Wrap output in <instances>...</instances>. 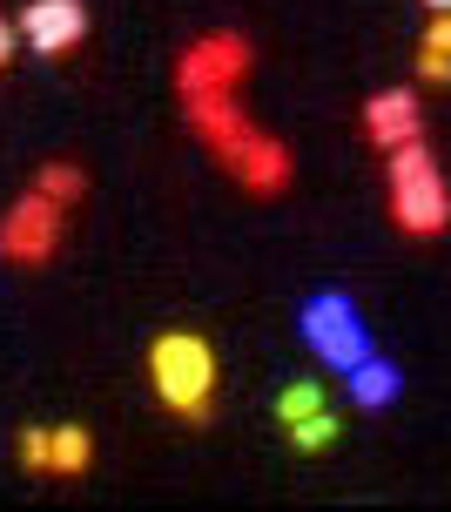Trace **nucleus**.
<instances>
[{"label":"nucleus","instance_id":"1","mask_svg":"<svg viewBox=\"0 0 451 512\" xmlns=\"http://www.w3.org/2000/svg\"><path fill=\"white\" fill-rule=\"evenodd\" d=\"M384 203H391V223L404 236H445L451 230V182L438 169V155L418 142L384 155Z\"/></svg>","mask_w":451,"mask_h":512},{"label":"nucleus","instance_id":"2","mask_svg":"<svg viewBox=\"0 0 451 512\" xmlns=\"http://www.w3.org/2000/svg\"><path fill=\"white\" fill-rule=\"evenodd\" d=\"M149 384L162 398V411L209 418V405H216V351L196 331H162L149 344Z\"/></svg>","mask_w":451,"mask_h":512},{"label":"nucleus","instance_id":"3","mask_svg":"<svg viewBox=\"0 0 451 512\" xmlns=\"http://www.w3.org/2000/svg\"><path fill=\"white\" fill-rule=\"evenodd\" d=\"M303 344H310V358L324 364V371H357V364L371 358V331H364V317H357V304L344 297V290H324V297H310L303 304Z\"/></svg>","mask_w":451,"mask_h":512},{"label":"nucleus","instance_id":"4","mask_svg":"<svg viewBox=\"0 0 451 512\" xmlns=\"http://www.w3.org/2000/svg\"><path fill=\"white\" fill-rule=\"evenodd\" d=\"M250 75V41L243 34H202L176 54V95H236V81Z\"/></svg>","mask_w":451,"mask_h":512},{"label":"nucleus","instance_id":"5","mask_svg":"<svg viewBox=\"0 0 451 512\" xmlns=\"http://www.w3.org/2000/svg\"><path fill=\"white\" fill-rule=\"evenodd\" d=\"M61 223H68V209L48 203L41 189H27L21 203L0 216V256H7V263H27V270L48 263L54 243H61Z\"/></svg>","mask_w":451,"mask_h":512},{"label":"nucleus","instance_id":"6","mask_svg":"<svg viewBox=\"0 0 451 512\" xmlns=\"http://www.w3.org/2000/svg\"><path fill=\"white\" fill-rule=\"evenodd\" d=\"M276 425H283V438L297 445V452H330L337 445V411H330V391L317 378H297L276 391Z\"/></svg>","mask_w":451,"mask_h":512},{"label":"nucleus","instance_id":"7","mask_svg":"<svg viewBox=\"0 0 451 512\" xmlns=\"http://www.w3.org/2000/svg\"><path fill=\"white\" fill-rule=\"evenodd\" d=\"M216 162H223V169L243 182L250 196H276V189H290V149H283L276 135L243 128L236 142H223V149H216Z\"/></svg>","mask_w":451,"mask_h":512},{"label":"nucleus","instance_id":"8","mask_svg":"<svg viewBox=\"0 0 451 512\" xmlns=\"http://www.w3.org/2000/svg\"><path fill=\"white\" fill-rule=\"evenodd\" d=\"M14 27H21V41L34 54L61 61V54H75L81 41H88V7H81V0H27Z\"/></svg>","mask_w":451,"mask_h":512},{"label":"nucleus","instance_id":"9","mask_svg":"<svg viewBox=\"0 0 451 512\" xmlns=\"http://www.w3.org/2000/svg\"><path fill=\"white\" fill-rule=\"evenodd\" d=\"M364 135H371L377 155L418 142V135H425V108H418V95H411V88H377L371 102H364Z\"/></svg>","mask_w":451,"mask_h":512},{"label":"nucleus","instance_id":"10","mask_svg":"<svg viewBox=\"0 0 451 512\" xmlns=\"http://www.w3.org/2000/svg\"><path fill=\"white\" fill-rule=\"evenodd\" d=\"M189 128H196L202 142H209V155L223 149V142H236L243 135V108H236V95H189Z\"/></svg>","mask_w":451,"mask_h":512},{"label":"nucleus","instance_id":"11","mask_svg":"<svg viewBox=\"0 0 451 512\" xmlns=\"http://www.w3.org/2000/svg\"><path fill=\"white\" fill-rule=\"evenodd\" d=\"M344 378H351V398H357L364 411H384V405H391V398L404 391L398 364H384V358H364L357 371H344Z\"/></svg>","mask_w":451,"mask_h":512},{"label":"nucleus","instance_id":"12","mask_svg":"<svg viewBox=\"0 0 451 512\" xmlns=\"http://www.w3.org/2000/svg\"><path fill=\"white\" fill-rule=\"evenodd\" d=\"M88 459H95V438H88V425H54L48 432V472H88Z\"/></svg>","mask_w":451,"mask_h":512},{"label":"nucleus","instance_id":"13","mask_svg":"<svg viewBox=\"0 0 451 512\" xmlns=\"http://www.w3.org/2000/svg\"><path fill=\"white\" fill-rule=\"evenodd\" d=\"M34 189H41V196H48V203L75 209L81 196H88V176H81L75 162H41V169H34Z\"/></svg>","mask_w":451,"mask_h":512},{"label":"nucleus","instance_id":"14","mask_svg":"<svg viewBox=\"0 0 451 512\" xmlns=\"http://www.w3.org/2000/svg\"><path fill=\"white\" fill-rule=\"evenodd\" d=\"M418 75L425 81H451V14H431L425 41H418Z\"/></svg>","mask_w":451,"mask_h":512},{"label":"nucleus","instance_id":"15","mask_svg":"<svg viewBox=\"0 0 451 512\" xmlns=\"http://www.w3.org/2000/svg\"><path fill=\"white\" fill-rule=\"evenodd\" d=\"M48 432L54 425H27L21 432V465L27 472H48Z\"/></svg>","mask_w":451,"mask_h":512},{"label":"nucleus","instance_id":"16","mask_svg":"<svg viewBox=\"0 0 451 512\" xmlns=\"http://www.w3.org/2000/svg\"><path fill=\"white\" fill-rule=\"evenodd\" d=\"M14 41H21V27H14V21H0V68L14 61Z\"/></svg>","mask_w":451,"mask_h":512},{"label":"nucleus","instance_id":"17","mask_svg":"<svg viewBox=\"0 0 451 512\" xmlns=\"http://www.w3.org/2000/svg\"><path fill=\"white\" fill-rule=\"evenodd\" d=\"M425 7H431V14H451V0H425Z\"/></svg>","mask_w":451,"mask_h":512}]
</instances>
